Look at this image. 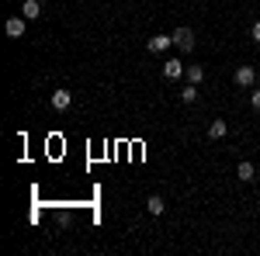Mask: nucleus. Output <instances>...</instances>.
Here are the masks:
<instances>
[{
  "mask_svg": "<svg viewBox=\"0 0 260 256\" xmlns=\"http://www.w3.org/2000/svg\"><path fill=\"white\" fill-rule=\"evenodd\" d=\"M170 45H174V39H170V35H153V39L146 42V49H149V52H156V56H160V52H167Z\"/></svg>",
  "mask_w": 260,
  "mask_h": 256,
  "instance_id": "obj_4",
  "label": "nucleus"
},
{
  "mask_svg": "<svg viewBox=\"0 0 260 256\" xmlns=\"http://www.w3.org/2000/svg\"><path fill=\"white\" fill-rule=\"evenodd\" d=\"M233 83H236V87H243V90H246V87H253V83H257V69H253V66H236Z\"/></svg>",
  "mask_w": 260,
  "mask_h": 256,
  "instance_id": "obj_1",
  "label": "nucleus"
},
{
  "mask_svg": "<svg viewBox=\"0 0 260 256\" xmlns=\"http://www.w3.org/2000/svg\"><path fill=\"white\" fill-rule=\"evenodd\" d=\"M180 100H184V104H194V100H198V83H187V87L180 90Z\"/></svg>",
  "mask_w": 260,
  "mask_h": 256,
  "instance_id": "obj_11",
  "label": "nucleus"
},
{
  "mask_svg": "<svg viewBox=\"0 0 260 256\" xmlns=\"http://www.w3.org/2000/svg\"><path fill=\"white\" fill-rule=\"evenodd\" d=\"M225 132H229V125L222 118H215L212 125H208V138H225Z\"/></svg>",
  "mask_w": 260,
  "mask_h": 256,
  "instance_id": "obj_9",
  "label": "nucleus"
},
{
  "mask_svg": "<svg viewBox=\"0 0 260 256\" xmlns=\"http://www.w3.org/2000/svg\"><path fill=\"white\" fill-rule=\"evenodd\" d=\"M24 14H14V18H7V24H4V31H7V39H24Z\"/></svg>",
  "mask_w": 260,
  "mask_h": 256,
  "instance_id": "obj_3",
  "label": "nucleus"
},
{
  "mask_svg": "<svg viewBox=\"0 0 260 256\" xmlns=\"http://www.w3.org/2000/svg\"><path fill=\"white\" fill-rule=\"evenodd\" d=\"M21 14H24L28 21L42 18V4H39V0H24V4H21Z\"/></svg>",
  "mask_w": 260,
  "mask_h": 256,
  "instance_id": "obj_7",
  "label": "nucleus"
},
{
  "mask_svg": "<svg viewBox=\"0 0 260 256\" xmlns=\"http://www.w3.org/2000/svg\"><path fill=\"white\" fill-rule=\"evenodd\" d=\"M146 211H149V215H163V211H167V204H163V197H160V194H153L149 201H146Z\"/></svg>",
  "mask_w": 260,
  "mask_h": 256,
  "instance_id": "obj_10",
  "label": "nucleus"
},
{
  "mask_svg": "<svg viewBox=\"0 0 260 256\" xmlns=\"http://www.w3.org/2000/svg\"><path fill=\"white\" fill-rule=\"evenodd\" d=\"M205 80V69L201 66H187V83H201Z\"/></svg>",
  "mask_w": 260,
  "mask_h": 256,
  "instance_id": "obj_12",
  "label": "nucleus"
},
{
  "mask_svg": "<svg viewBox=\"0 0 260 256\" xmlns=\"http://www.w3.org/2000/svg\"><path fill=\"white\" fill-rule=\"evenodd\" d=\"M170 39H174V45H177L180 52H191V49H194V31H191V28H177Z\"/></svg>",
  "mask_w": 260,
  "mask_h": 256,
  "instance_id": "obj_2",
  "label": "nucleus"
},
{
  "mask_svg": "<svg viewBox=\"0 0 260 256\" xmlns=\"http://www.w3.org/2000/svg\"><path fill=\"white\" fill-rule=\"evenodd\" d=\"M250 104H253V107L260 111V87H253V94H250Z\"/></svg>",
  "mask_w": 260,
  "mask_h": 256,
  "instance_id": "obj_14",
  "label": "nucleus"
},
{
  "mask_svg": "<svg viewBox=\"0 0 260 256\" xmlns=\"http://www.w3.org/2000/svg\"><path fill=\"white\" fill-rule=\"evenodd\" d=\"M236 177H240L243 184H246V180H253V177H257V170H253V163H250V159H240V166H236Z\"/></svg>",
  "mask_w": 260,
  "mask_h": 256,
  "instance_id": "obj_8",
  "label": "nucleus"
},
{
  "mask_svg": "<svg viewBox=\"0 0 260 256\" xmlns=\"http://www.w3.org/2000/svg\"><path fill=\"white\" fill-rule=\"evenodd\" d=\"M250 39L260 45V21H253V28H250Z\"/></svg>",
  "mask_w": 260,
  "mask_h": 256,
  "instance_id": "obj_13",
  "label": "nucleus"
},
{
  "mask_svg": "<svg viewBox=\"0 0 260 256\" xmlns=\"http://www.w3.org/2000/svg\"><path fill=\"white\" fill-rule=\"evenodd\" d=\"M70 104H73V94H70V90H56V94H52V107H56V111H66Z\"/></svg>",
  "mask_w": 260,
  "mask_h": 256,
  "instance_id": "obj_6",
  "label": "nucleus"
},
{
  "mask_svg": "<svg viewBox=\"0 0 260 256\" xmlns=\"http://www.w3.org/2000/svg\"><path fill=\"white\" fill-rule=\"evenodd\" d=\"M163 77H167V80H180V77H184V62H180V59H167V62H163Z\"/></svg>",
  "mask_w": 260,
  "mask_h": 256,
  "instance_id": "obj_5",
  "label": "nucleus"
}]
</instances>
